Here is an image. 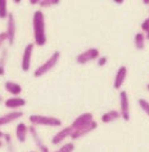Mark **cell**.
<instances>
[{
    "label": "cell",
    "instance_id": "cell-14",
    "mask_svg": "<svg viewBox=\"0 0 149 152\" xmlns=\"http://www.w3.org/2000/svg\"><path fill=\"white\" fill-rule=\"evenodd\" d=\"M25 104H26V101L20 97H13V98H9V99L5 101V107H8V108H18Z\"/></svg>",
    "mask_w": 149,
    "mask_h": 152
},
{
    "label": "cell",
    "instance_id": "cell-30",
    "mask_svg": "<svg viewBox=\"0 0 149 152\" xmlns=\"http://www.w3.org/2000/svg\"><path fill=\"white\" fill-rule=\"evenodd\" d=\"M3 137H4V133H3V132H0V139H1Z\"/></svg>",
    "mask_w": 149,
    "mask_h": 152
},
{
    "label": "cell",
    "instance_id": "cell-33",
    "mask_svg": "<svg viewBox=\"0 0 149 152\" xmlns=\"http://www.w3.org/2000/svg\"><path fill=\"white\" fill-rule=\"evenodd\" d=\"M1 101H3V98H1V97H0V102H1Z\"/></svg>",
    "mask_w": 149,
    "mask_h": 152
},
{
    "label": "cell",
    "instance_id": "cell-12",
    "mask_svg": "<svg viewBox=\"0 0 149 152\" xmlns=\"http://www.w3.org/2000/svg\"><path fill=\"white\" fill-rule=\"evenodd\" d=\"M22 116H23V112H22V111H13L10 113H7V115L0 117V126H1V125L12 123V121H16V120H18Z\"/></svg>",
    "mask_w": 149,
    "mask_h": 152
},
{
    "label": "cell",
    "instance_id": "cell-31",
    "mask_svg": "<svg viewBox=\"0 0 149 152\" xmlns=\"http://www.w3.org/2000/svg\"><path fill=\"white\" fill-rule=\"evenodd\" d=\"M3 146V142H1V140H0V147H1Z\"/></svg>",
    "mask_w": 149,
    "mask_h": 152
},
{
    "label": "cell",
    "instance_id": "cell-17",
    "mask_svg": "<svg viewBox=\"0 0 149 152\" xmlns=\"http://www.w3.org/2000/svg\"><path fill=\"white\" fill-rule=\"evenodd\" d=\"M120 117H121V113L116 111V110H112V111L105 112L104 115L102 116V121L103 123H112V121L120 119Z\"/></svg>",
    "mask_w": 149,
    "mask_h": 152
},
{
    "label": "cell",
    "instance_id": "cell-16",
    "mask_svg": "<svg viewBox=\"0 0 149 152\" xmlns=\"http://www.w3.org/2000/svg\"><path fill=\"white\" fill-rule=\"evenodd\" d=\"M27 132H28V128L23 123L18 124L17 128H16V135L20 142H25L26 140V135H27Z\"/></svg>",
    "mask_w": 149,
    "mask_h": 152
},
{
    "label": "cell",
    "instance_id": "cell-32",
    "mask_svg": "<svg viewBox=\"0 0 149 152\" xmlns=\"http://www.w3.org/2000/svg\"><path fill=\"white\" fill-rule=\"evenodd\" d=\"M147 89H148V90H149V84H148V85H147Z\"/></svg>",
    "mask_w": 149,
    "mask_h": 152
},
{
    "label": "cell",
    "instance_id": "cell-1",
    "mask_svg": "<svg viewBox=\"0 0 149 152\" xmlns=\"http://www.w3.org/2000/svg\"><path fill=\"white\" fill-rule=\"evenodd\" d=\"M33 26V37H35V44L39 47H43L47 43V34H45V20L44 14L41 10H36L32 18Z\"/></svg>",
    "mask_w": 149,
    "mask_h": 152
},
{
    "label": "cell",
    "instance_id": "cell-26",
    "mask_svg": "<svg viewBox=\"0 0 149 152\" xmlns=\"http://www.w3.org/2000/svg\"><path fill=\"white\" fill-rule=\"evenodd\" d=\"M7 40V34L5 32H3V34H0V48H1V45L3 43Z\"/></svg>",
    "mask_w": 149,
    "mask_h": 152
},
{
    "label": "cell",
    "instance_id": "cell-23",
    "mask_svg": "<svg viewBox=\"0 0 149 152\" xmlns=\"http://www.w3.org/2000/svg\"><path fill=\"white\" fill-rule=\"evenodd\" d=\"M39 4L41 7H50V5H57L59 4V0H40Z\"/></svg>",
    "mask_w": 149,
    "mask_h": 152
},
{
    "label": "cell",
    "instance_id": "cell-19",
    "mask_svg": "<svg viewBox=\"0 0 149 152\" xmlns=\"http://www.w3.org/2000/svg\"><path fill=\"white\" fill-rule=\"evenodd\" d=\"M8 3L5 0H0V18H8Z\"/></svg>",
    "mask_w": 149,
    "mask_h": 152
},
{
    "label": "cell",
    "instance_id": "cell-27",
    "mask_svg": "<svg viewBox=\"0 0 149 152\" xmlns=\"http://www.w3.org/2000/svg\"><path fill=\"white\" fill-rule=\"evenodd\" d=\"M40 0H30V4H39Z\"/></svg>",
    "mask_w": 149,
    "mask_h": 152
},
{
    "label": "cell",
    "instance_id": "cell-7",
    "mask_svg": "<svg viewBox=\"0 0 149 152\" xmlns=\"http://www.w3.org/2000/svg\"><path fill=\"white\" fill-rule=\"evenodd\" d=\"M16 21H14V16L12 13L8 16V25H7V40L12 45L14 43V37H16Z\"/></svg>",
    "mask_w": 149,
    "mask_h": 152
},
{
    "label": "cell",
    "instance_id": "cell-9",
    "mask_svg": "<svg viewBox=\"0 0 149 152\" xmlns=\"http://www.w3.org/2000/svg\"><path fill=\"white\" fill-rule=\"evenodd\" d=\"M97 126H98L97 121H93V123L89 124L87 126H84V128H80V129H75V130L72 132V134H71V138H72V139H78V138H81V137L89 134L90 132H93L94 129H97Z\"/></svg>",
    "mask_w": 149,
    "mask_h": 152
},
{
    "label": "cell",
    "instance_id": "cell-28",
    "mask_svg": "<svg viewBox=\"0 0 149 152\" xmlns=\"http://www.w3.org/2000/svg\"><path fill=\"white\" fill-rule=\"evenodd\" d=\"M143 4H145V5H149V0H143Z\"/></svg>",
    "mask_w": 149,
    "mask_h": 152
},
{
    "label": "cell",
    "instance_id": "cell-15",
    "mask_svg": "<svg viewBox=\"0 0 149 152\" xmlns=\"http://www.w3.org/2000/svg\"><path fill=\"white\" fill-rule=\"evenodd\" d=\"M5 89H7V92H9L10 94H13V96H20L22 92V86L14 81H7Z\"/></svg>",
    "mask_w": 149,
    "mask_h": 152
},
{
    "label": "cell",
    "instance_id": "cell-18",
    "mask_svg": "<svg viewBox=\"0 0 149 152\" xmlns=\"http://www.w3.org/2000/svg\"><path fill=\"white\" fill-rule=\"evenodd\" d=\"M134 43H135V48L137 50H143L145 47V35L143 32H137L134 37Z\"/></svg>",
    "mask_w": 149,
    "mask_h": 152
},
{
    "label": "cell",
    "instance_id": "cell-13",
    "mask_svg": "<svg viewBox=\"0 0 149 152\" xmlns=\"http://www.w3.org/2000/svg\"><path fill=\"white\" fill-rule=\"evenodd\" d=\"M30 130V133H31V135L33 137V142H35V144H36V147L39 148V150L41 151V152H49V148L45 146L44 144V142L41 140V138L39 137V134H37V132H36V129L33 128V126H31L28 129Z\"/></svg>",
    "mask_w": 149,
    "mask_h": 152
},
{
    "label": "cell",
    "instance_id": "cell-8",
    "mask_svg": "<svg viewBox=\"0 0 149 152\" xmlns=\"http://www.w3.org/2000/svg\"><path fill=\"white\" fill-rule=\"evenodd\" d=\"M32 52H33V44H28L27 47L25 48L23 57H22V63H21V67H22V70H23L25 72H27L30 70V66H31Z\"/></svg>",
    "mask_w": 149,
    "mask_h": 152
},
{
    "label": "cell",
    "instance_id": "cell-20",
    "mask_svg": "<svg viewBox=\"0 0 149 152\" xmlns=\"http://www.w3.org/2000/svg\"><path fill=\"white\" fill-rule=\"evenodd\" d=\"M7 56H8V52L3 50L1 58H0V75H4L5 74V62H7Z\"/></svg>",
    "mask_w": 149,
    "mask_h": 152
},
{
    "label": "cell",
    "instance_id": "cell-10",
    "mask_svg": "<svg viewBox=\"0 0 149 152\" xmlns=\"http://www.w3.org/2000/svg\"><path fill=\"white\" fill-rule=\"evenodd\" d=\"M126 76H127V68L125 66H121L118 68L117 74H116V77H114V83H113V88L114 89H120L124 81L126 80Z\"/></svg>",
    "mask_w": 149,
    "mask_h": 152
},
{
    "label": "cell",
    "instance_id": "cell-29",
    "mask_svg": "<svg viewBox=\"0 0 149 152\" xmlns=\"http://www.w3.org/2000/svg\"><path fill=\"white\" fill-rule=\"evenodd\" d=\"M145 39H147V40H149V32H147V34H145Z\"/></svg>",
    "mask_w": 149,
    "mask_h": 152
},
{
    "label": "cell",
    "instance_id": "cell-2",
    "mask_svg": "<svg viewBox=\"0 0 149 152\" xmlns=\"http://www.w3.org/2000/svg\"><path fill=\"white\" fill-rule=\"evenodd\" d=\"M59 57H60V53L57 50V52H54L53 54L50 56V58H49L47 62L45 63H43L41 66H39L35 70V72H33V75H35V77H40V76H43V75H45L47 72H49L52 70L53 67L55 66L57 63H58V61H59Z\"/></svg>",
    "mask_w": 149,
    "mask_h": 152
},
{
    "label": "cell",
    "instance_id": "cell-21",
    "mask_svg": "<svg viewBox=\"0 0 149 152\" xmlns=\"http://www.w3.org/2000/svg\"><path fill=\"white\" fill-rule=\"evenodd\" d=\"M73 150H75V144L71 142V143H66L64 146H62L55 152H73Z\"/></svg>",
    "mask_w": 149,
    "mask_h": 152
},
{
    "label": "cell",
    "instance_id": "cell-3",
    "mask_svg": "<svg viewBox=\"0 0 149 152\" xmlns=\"http://www.w3.org/2000/svg\"><path fill=\"white\" fill-rule=\"evenodd\" d=\"M30 121L32 125H47V126H60L62 121L53 116H41V115H31Z\"/></svg>",
    "mask_w": 149,
    "mask_h": 152
},
{
    "label": "cell",
    "instance_id": "cell-4",
    "mask_svg": "<svg viewBox=\"0 0 149 152\" xmlns=\"http://www.w3.org/2000/svg\"><path fill=\"white\" fill-rule=\"evenodd\" d=\"M120 107H121V117L125 121L130 120V103H129V96L125 90L120 92Z\"/></svg>",
    "mask_w": 149,
    "mask_h": 152
},
{
    "label": "cell",
    "instance_id": "cell-5",
    "mask_svg": "<svg viewBox=\"0 0 149 152\" xmlns=\"http://www.w3.org/2000/svg\"><path fill=\"white\" fill-rule=\"evenodd\" d=\"M99 58V50L97 48H91V49H87L84 53L77 56V61L78 64H86L87 62H90V61H94V59H98Z\"/></svg>",
    "mask_w": 149,
    "mask_h": 152
},
{
    "label": "cell",
    "instance_id": "cell-25",
    "mask_svg": "<svg viewBox=\"0 0 149 152\" xmlns=\"http://www.w3.org/2000/svg\"><path fill=\"white\" fill-rule=\"evenodd\" d=\"M107 61H108V59H107V57H99V58H98V66L103 67L107 63Z\"/></svg>",
    "mask_w": 149,
    "mask_h": 152
},
{
    "label": "cell",
    "instance_id": "cell-6",
    "mask_svg": "<svg viewBox=\"0 0 149 152\" xmlns=\"http://www.w3.org/2000/svg\"><path fill=\"white\" fill-rule=\"evenodd\" d=\"M93 113L90 112H86V113H82V115H80L78 117H76V120L72 123V129H80V128H84V126H87L89 124L93 123Z\"/></svg>",
    "mask_w": 149,
    "mask_h": 152
},
{
    "label": "cell",
    "instance_id": "cell-22",
    "mask_svg": "<svg viewBox=\"0 0 149 152\" xmlns=\"http://www.w3.org/2000/svg\"><path fill=\"white\" fill-rule=\"evenodd\" d=\"M139 106L141 107V110H143V111L149 116V102L147 99H143V98H140V99H139Z\"/></svg>",
    "mask_w": 149,
    "mask_h": 152
},
{
    "label": "cell",
    "instance_id": "cell-24",
    "mask_svg": "<svg viewBox=\"0 0 149 152\" xmlns=\"http://www.w3.org/2000/svg\"><path fill=\"white\" fill-rule=\"evenodd\" d=\"M141 30L147 34L149 32V18H147V20H144V22L141 23Z\"/></svg>",
    "mask_w": 149,
    "mask_h": 152
},
{
    "label": "cell",
    "instance_id": "cell-11",
    "mask_svg": "<svg viewBox=\"0 0 149 152\" xmlns=\"http://www.w3.org/2000/svg\"><path fill=\"white\" fill-rule=\"evenodd\" d=\"M72 132H73V129H72V126L63 128L62 130L58 132V133H57V134H55L54 137H53L52 143H53V144H59V143H62V140H63V139H66L67 137H71Z\"/></svg>",
    "mask_w": 149,
    "mask_h": 152
}]
</instances>
